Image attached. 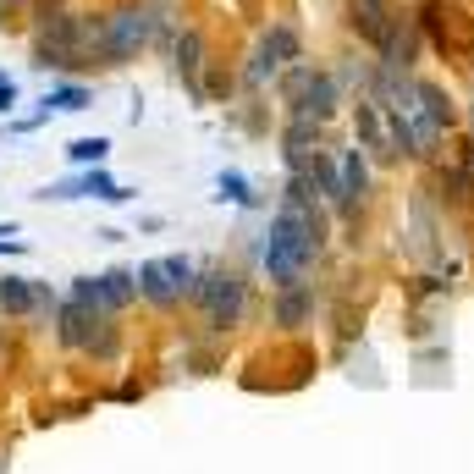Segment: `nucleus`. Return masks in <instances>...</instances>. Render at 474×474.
I'll return each mask as SVG.
<instances>
[{
    "label": "nucleus",
    "instance_id": "f257e3e1",
    "mask_svg": "<svg viewBox=\"0 0 474 474\" xmlns=\"http://www.w3.org/2000/svg\"><path fill=\"white\" fill-rule=\"evenodd\" d=\"M171 34V6H116L105 17H88V67H128L133 55L161 45Z\"/></svg>",
    "mask_w": 474,
    "mask_h": 474
},
{
    "label": "nucleus",
    "instance_id": "f03ea898",
    "mask_svg": "<svg viewBox=\"0 0 474 474\" xmlns=\"http://www.w3.org/2000/svg\"><path fill=\"white\" fill-rule=\"evenodd\" d=\"M320 260V215L314 204H281L270 215V232L260 248V265L270 276V287H304V270Z\"/></svg>",
    "mask_w": 474,
    "mask_h": 474
},
{
    "label": "nucleus",
    "instance_id": "7ed1b4c3",
    "mask_svg": "<svg viewBox=\"0 0 474 474\" xmlns=\"http://www.w3.org/2000/svg\"><path fill=\"white\" fill-rule=\"evenodd\" d=\"M39 72H78L88 67V17L78 12H55L34 28V50H28Z\"/></svg>",
    "mask_w": 474,
    "mask_h": 474
},
{
    "label": "nucleus",
    "instance_id": "20e7f679",
    "mask_svg": "<svg viewBox=\"0 0 474 474\" xmlns=\"http://www.w3.org/2000/svg\"><path fill=\"white\" fill-rule=\"evenodd\" d=\"M133 194H138V187L116 182V177H111V166H88V171H72V177H55V182H45L34 199H39V204H72V199H100V204H133Z\"/></svg>",
    "mask_w": 474,
    "mask_h": 474
},
{
    "label": "nucleus",
    "instance_id": "39448f33",
    "mask_svg": "<svg viewBox=\"0 0 474 474\" xmlns=\"http://www.w3.org/2000/svg\"><path fill=\"white\" fill-rule=\"evenodd\" d=\"M194 281H199V265L187 254H161L138 265V298H149L154 309H171L182 298H194Z\"/></svg>",
    "mask_w": 474,
    "mask_h": 474
},
{
    "label": "nucleus",
    "instance_id": "423d86ee",
    "mask_svg": "<svg viewBox=\"0 0 474 474\" xmlns=\"http://www.w3.org/2000/svg\"><path fill=\"white\" fill-rule=\"evenodd\" d=\"M194 304L204 309V320L210 326H237L243 320V309H248V287H243V276L237 270H199L194 281Z\"/></svg>",
    "mask_w": 474,
    "mask_h": 474
},
{
    "label": "nucleus",
    "instance_id": "0eeeda50",
    "mask_svg": "<svg viewBox=\"0 0 474 474\" xmlns=\"http://www.w3.org/2000/svg\"><path fill=\"white\" fill-rule=\"evenodd\" d=\"M287 61H298V28L293 22H270L265 34H260V45H254V55H248V67H243V83L248 88H265Z\"/></svg>",
    "mask_w": 474,
    "mask_h": 474
},
{
    "label": "nucleus",
    "instance_id": "6e6552de",
    "mask_svg": "<svg viewBox=\"0 0 474 474\" xmlns=\"http://www.w3.org/2000/svg\"><path fill=\"white\" fill-rule=\"evenodd\" d=\"M287 111L304 121H326L337 111V78L331 72H314V67H293L287 78Z\"/></svg>",
    "mask_w": 474,
    "mask_h": 474
},
{
    "label": "nucleus",
    "instance_id": "1a4fd4ad",
    "mask_svg": "<svg viewBox=\"0 0 474 474\" xmlns=\"http://www.w3.org/2000/svg\"><path fill=\"white\" fill-rule=\"evenodd\" d=\"M111 320V314H100V309H83V304H72L67 293H61V309L50 314V331H55V342L67 347V353H88V342L100 337V326Z\"/></svg>",
    "mask_w": 474,
    "mask_h": 474
},
{
    "label": "nucleus",
    "instance_id": "9d476101",
    "mask_svg": "<svg viewBox=\"0 0 474 474\" xmlns=\"http://www.w3.org/2000/svg\"><path fill=\"white\" fill-rule=\"evenodd\" d=\"M347 12H353V28H359L370 45H387V34L397 28L392 0H347Z\"/></svg>",
    "mask_w": 474,
    "mask_h": 474
},
{
    "label": "nucleus",
    "instance_id": "9b49d317",
    "mask_svg": "<svg viewBox=\"0 0 474 474\" xmlns=\"http://www.w3.org/2000/svg\"><path fill=\"white\" fill-rule=\"evenodd\" d=\"M171 55H177V72H182V83L194 88V100H199V72H204V34H199V28H182V34L171 39Z\"/></svg>",
    "mask_w": 474,
    "mask_h": 474
},
{
    "label": "nucleus",
    "instance_id": "f8f14e48",
    "mask_svg": "<svg viewBox=\"0 0 474 474\" xmlns=\"http://www.w3.org/2000/svg\"><path fill=\"white\" fill-rule=\"evenodd\" d=\"M364 182H370V171H364V154H359V149H342V161H337V199H331V204L353 210V204L364 199Z\"/></svg>",
    "mask_w": 474,
    "mask_h": 474
},
{
    "label": "nucleus",
    "instance_id": "ddd939ff",
    "mask_svg": "<svg viewBox=\"0 0 474 474\" xmlns=\"http://www.w3.org/2000/svg\"><path fill=\"white\" fill-rule=\"evenodd\" d=\"M0 314L6 320H34V276H17V270L0 276Z\"/></svg>",
    "mask_w": 474,
    "mask_h": 474
},
{
    "label": "nucleus",
    "instance_id": "4468645a",
    "mask_svg": "<svg viewBox=\"0 0 474 474\" xmlns=\"http://www.w3.org/2000/svg\"><path fill=\"white\" fill-rule=\"evenodd\" d=\"M100 281H105V304H111V314H116V309H128V304L138 298V270H133V265H111V270H100Z\"/></svg>",
    "mask_w": 474,
    "mask_h": 474
},
{
    "label": "nucleus",
    "instance_id": "2eb2a0df",
    "mask_svg": "<svg viewBox=\"0 0 474 474\" xmlns=\"http://www.w3.org/2000/svg\"><path fill=\"white\" fill-rule=\"evenodd\" d=\"M215 199H220V204H237V210H254V204H260L254 182H248L243 171H220V177H215Z\"/></svg>",
    "mask_w": 474,
    "mask_h": 474
},
{
    "label": "nucleus",
    "instance_id": "dca6fc26",
    "mask_svg": "<svg viewBox=\"0 0 474 474\" xmlns=\"http://www.w3.org/2000/svg\"><path fill=\"white\" fill-rule=\"evenodd\" d=\"M67 161H72V171L105 166V161H111V138H105V133H94V138H72V144H67Z\"/></svg>",
    "mask_w": 474,
    "mask_h": 474
},
{
    "label": "nucleus",
    "instance_id": "f3484780",
    "mask_svg": "<svg viewBox=\"0 0 474 474\" xmlns=\"http://www.w3.org/2000/svg\"><path fill=\"white\" fill-rule=\"evenodd\" d=\"M67 298H72V304H83V309H100V314H111V304H105V281H100V276H72Z\"/></svg>",
    "mask_w": 474,
    "mask_h": 474
},
{
    "label": "nucleus",
    "instance_id": "a211bd4d",
    "mask_svg": "<svg viewBox=\"0 0 474 474\" xmlns=\"http://www.w3.org/2000/svg\"><path fill=\"white\" fill-rule=\"evenodd\" d=\"M309 309H314V304H309V293H304V287H281V304H276V320H281V326H298V320H304Z\"/></svg>",
    "mask_w": 474,
    "mask_h": 474
},
{
    "label": "nucleus",
    "instance_id": "6ab92c4d",
    "mask_svg": "<svg viewBox=\"0 0 474 474\" xmlns=\"http://www.w3.org/2000/svg\"><path fill=\"white\" fill-rule=\"evenodd\" d=\"M17 105H22V88H17V78H12L6 67H0V121H12Z\"/></svg>",
    "mask_w": 474,
    "mask_h": 474
},
{
    "label": "nucleus",
    "instance_id": "aec40b11",
    "mask_svg": "<svg viewBox=\"0 0 474 474\" xmlns=\"http://www.w3.org/2000/svg\"><path fill=\"white\" fill-rule=\"evenodd\" d=\"M55 309H61V293L50 287V281H39V276H34V320H50Z\"/></svg>",
    "mask_w": 474,
    "mask_h": 474
},
{
    "label": "nucleus",
    "instance_id": "412c9836",
    "mask_svg": "<svg viewBox=\"0 0 474 474\" xmlns=\"http://www.w3.org/2000/svg\"><path fill=\"white\" fill-rule=\"evenodd\" d=\"M12 254H28V243L22 237H0V260H12Z\"/></svg>",
    "mask_w": 474,
    "mask_h": 474
},
{
    "label": "nucleus",
    "instance_id": "4be33fe9",
    "mask_svg": "<svg viewBox=\"0 0 474 474\" xmlns=\"http://www.w3.org/2000/svg\"><path fill=\"white\" fill-rule=\"evenodd\" d=\"M0 237H17V227H12V220H0Z\"/></svg>",
    "mask_w": 474,
    "mask_h": 474
},
{
    "label": "nucleus",
    "instance_id": "5701e85b",
    "mask_svg": "<svg viewBox=\"0 0 474 474\" xmlns=\"http://www.w3.org/2000/svg\"><path fill=\"white\" fill-rule=\"evenodd\" d=\"M0 474H6V453H0Z\"/></svg>",
    "mask_w": 474,
    "mask_h": 474
},
{
    "label": "nucleus",
    "instance_id": "b1692460",
    "mask_svg": "<svg viewBox=\"0 0 474 474\" xmlns=\"http://www.w3.org/2000/svg\"><path fill=\"white\" fill-rule=\"evenodd\" d=\"M0 17H6V0H0Z\"/></svg>",
    "mask_w": 474,
    "mask_h": 474
}]
</instances>
